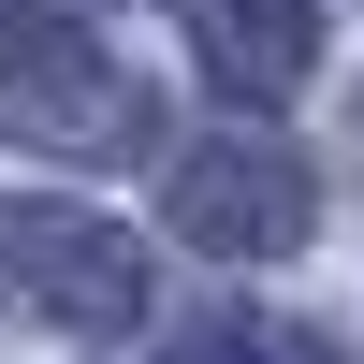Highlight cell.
Here are the masks:
<instances>
[{
    "label": "cell",
    "mask_w": 364,
    "mask_h": 364,
    "mask_svg": "<svg viewBox=\"0 0 364 364\" xmlns=\"http://www.w3.org/2000/svg\"><path fill=\"white\" fill-rule=\"evenodd\" d=\"M0 132H15L29 161L117 175V161H146V146H161V87H146L132 58H102L73 15L0 0Z\"/></svg>",
    "instance_id": "1"
},
{
    "label": "cell",
    "mask_w": 364,
    "mask_h": 364,
    "mask_svg": "<svg viewBox=\"0 0 364 364\" xmlns=\"http://www.w3.org/2000/svg\"><path fill=\"white\" fill-rule=\"evenodd\" d=\"M306 219H321V190H306V161H291L277 132L175 146V233H190V248H219V262H291Z\"/></svg>",
    "instance_id": "2"
},
{
    "label": "cell",
    "mask_w": 364,
    "mask_h": 364,
    "mask_svg": "<svg viewBox=\"0 0 364 364\" xmlns=\"http://www.w3.org/2000/svg\"><path fill=\"white\" fill-rule=\"evenodd\" d=\"M0 277H15L44 321H73V336H132V321H146L132 233H117V219H73V204H0Z\"/></svg>",
    "instance_id": "3"
},
{
    "label": "cell",
    "mask_w": 364,
    "mask_h": 364,
    "mask_svg": "<svg viewBox=\"0 0 364 364\" xmlns=\"http://www.w3.org/2000/svg\"><path fill=\"white\" fill-rule=\"evenodd\" d=\"M175 15H190L204 73L248 87V102H291V87L321 73V15H306V0H175Z\"/></svg>",
    "instance_id": "4"
},
{
    "label": "cell",
    "mask_w": 364,
    "mask_h": 364,
    "mask_svg": "<svg viewBox=\"0 0 364 364\" xmlns=\"http://www.w3.org/2000/svg\"><path fill=\"white\" fill-rule=\"evenodd\" d=\"M175 364H336L306 336V321H248V306H219V321H190L175 336Z\"/></svg>",
    "instance_id": "5"
}]
</instances>
